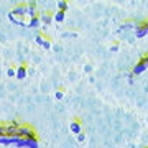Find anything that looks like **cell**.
<instances>
[{
  "label": "cell",
  "mask_w": 148,
  "mask_h": 148,
  "mask_svg": "<svg viewBox=\"0 0 148 148\" xmlns=\"http://www.w3.org/2000/svg\"><path fill=\"white\" fill-rule=\"evenodd\" d=\"M147 69H148V53L143 54L142 58L138 59V63L135 64V68H133L132 74H133V76H137V74H142L143 71H147Z\"/></svg>",
  "instance_id": "obj_1"
},
{
  "label": "cell",
  "mask_w": 148,
  "mask_h": 148,
  "mask_svg": "<svg viewBox=\"0 0 148 148\" xmlns=\"http://www.w3.org/2000/svg\"><path fill=\"white\" fill-rule=\"evenodd\" d=\"M18 138H21V140H33L35 138V130L30 127H20V135H18Z\"/></svg>",
  "instance_id": "obj_2"
},
{
  "label": "cell",
  "mask_w": 148,
  "mask_h": 148,
  "mask_svg": "<svg viewBox=\"0 0 148 148\" xmlns=\"http://www.w3.org/2000/svg\"><path fill=\"white\" fill-rule=\"evenodd\" d=\"M71 132L76 133V135H81V133H82V125H81L79 120L71 122Z\"/></svg>",
  "instance_id": "obj_3"
},
{
  "label": "cell",
  "mask_w": 148,
  "mask_h": 148,
  "mask_svg": "<svg viewBox=\"0 0 148 148\" xmlns=\"http://www.w3.org/2000/svg\"><path fill=\"white\" fill-rule=\"evenodd\" d=\"M135 35H137V38H143V36H147V35H148V30L145 28V25H143V23H140V25L137 27Z\"/></svg>",
  "instance_id": "obj_4"
},
{
  "label": "cell",
  "mask_w": 148,
  "mask_h": 148,
  "mask_svg": "<svg viewBox=\"0 0 148 148\" xmlns=\"http://www.w3.org/2000/svg\"><path fill=\"white\" fill-rule=\"evenodd\" d=\"M16 77L18 79H25L27 77V68L25 66H20V68L16 69Z\"/></svg>",
  "instance_id": "obj_5"
},
{
  "label": "cell",
  "mask_w": 148,
  "mask_h": 148,
  "mask_svg": "<svg viewBox=\"0 0 148 148\" xmlns=\"http://www.w3.org/2000/svg\"><path fill=\"white\" fill-rule=\"evenodd\" d=\"M36 41L40 43V45H41L43 48H46V49H48L49 46H51V45H49V41H48V40H45V36H38V38H36Z\"/></svg>",
  "instance_id": "obj_6"
},
{
  "label": "cell",
  "mask_w": 148,
  "mask_h": 148,
  "mask_svg": "<svg viewBox=\"0 0 148 148\" xmlns=\"http://www.w3.org/2000/svg\"><path fill=\"white\" fill-rule=\"evenodd\" d=\"M38 25H40V18H38V16L32 18V20H30V23H28V27H32V28H36Z\"/></svg>",
  "instance_id": "obj_7"
},
{
  "label": "cell",
  "mask_w": 148,
  "mask_h": 148,
  "mask_svg": "<svg viewBox=\"0 0 148 148\" xmlns=\"http://www.w3.org/2000/svg\"><path fill=\"white\" fill-rule=\"evenodd\" d=\"M54 20H56V21H63V20H64V12H56Z\"/></svg>",
  "instance_id": "obj_8"
},
{
  "label": "cell",
  "mask_w": 148,
  "mask_h": 148,
  "mask_svg": "<svg viewBox=\"0 0 148 148\" xmlns=\"http://www.w3.org/2000/svg\"><path fill=\"white\" fill-rule=\"evenodd\" d=\"M41 20L45 21V25H49L51 23V16L48 15V13H45V15H41Z\"/></svg>",
  "instance_id": "obj_9"
},
{
  "label": "cell",
  "mask_w": 148,
  "mask_h": 148,
  "mask_svg": "<svg viewBox=\"0 0 148 148\" xmlns=\"http://www.w3.org/2000/svg\"><path fill=\"white\" fill-rule=\"evenodd\" d=\"M58 7H59V12H66L68 10V3H66V2H59Z\"/></svg>",
  "instance_id": "obj_10"
},
{
  "label": "cell",
  "mask_w": 148,
  "mask_h": 148,
  "mask_svg": "<svg viewBox=\"0 0 148 148\" xmlns=\"http://www.w3.org/2000/svg\"><path fill=\"white\" fill-rule=\"evenodd\" d=\"M84 138H86V135H84V133H81V135H77V140H79V142H84Z\"/></svg>",
  "instance_id": "obj_11"
},
{
  "label": "cell",
  "mask_w": 148,
  "mask_h": 148,
  "mask_svg": "<svg viewBox=\"0 0 148 148\" xmlns=\"http://www.w3.org/2000/svg\"><path fill=\"white\" fill-rule=\"evenodd\" d=\"M8 76H16V71L15 69H8Z\"/></svg>",
  "instance_id": "obj_12"
},
{
  "label": "cell",
  "mask_w": 148,
  "mask_h": 148,
  "mask_svg": "<svg viewBox=\"0 0 148 148\" xmlns=\"http://www.w3.org/2000/svg\"><path fill=\"white\" fill-rule=\"evenodd\" d=\"M56 99H63V92H56Z\"/></svg>",
  "instance_id": "obj_13"
}]
</instances>
